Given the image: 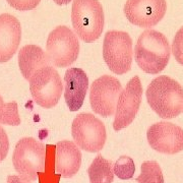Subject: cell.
I'll return each instance as SVG.
<instances>
[{"instance_id":"1","label":"cell","mask_w":183,"mask_h":183,"mask_svg":"<svg viewBox=\"0 0 183 183\" xmlns=\"http://www.w3.org/2000/svg\"><path fill=\"white\" fill-rule=\"evenodd\" d=\"M171 56V46L165 35L146 30L134 47V59L139 68L149 74H159L166 68Z\"/></svg>"},{"instance_id":"2","label":"cell","mask_w":183,"mask_h":183,"mask_svg":"<svg viewBox=\"0 0 183 183\" xmlns=\"http://www.w3.org/2000/svg\"><path fill=\"white\" fill-rule=\"evenodd\" d=\"M146 96L150 107L163 119H173L183 111V88L168 76L152 80Z\"/></svg>"},{"instance_id":"3","label":"cell","mask_w":183,"mask_h":183,"mask_svg":"<svg viewBox=\"0 0 183 183\" xmlns=\"http://www.w3.org/2000/svg\"><path fill=\"white\" fill-rule=\"evenodd\" d=\"M71 22L76 35L86 43H92L101 37L105 17L99 0H73Z\"/></svg>"},{"instance_id":"4","label":"cell","mask_w":183,"mask_h":183,"mask_svg":"<svg viewBox=\"0 0 183 183\" xmlns=\"http://www.w3.org/2000/svg\"><path fill=\"white\" fill-rule=\"evenodd\" d=\"M12 164L20 175L34 181L38 174L45 170L46 148L42 142L33 137H24L15 146Z\"/></svg>"},{"instance_id":"5","label":"cell","mask_w":183,"mask_h":183,"mask_svg":"<svg viewBox=\"0 0 183 183\" xmlns=\"http://www.w3.org/2000/svg\"><path fill=\"white\" fill-rule=\"evenodd\" d=\"M103 57L112 72L124 74L130 70L133 57L132 40L126 32L109 31L103 43Z\"/></svg>"},{"instance_id":"6","label":"cell","mask_w":183,"mask_h":183,"mask_svg":"<svg viewBox=\"0 0 183 183\" xmlns=\"http://www.w3.org/2000/svg\"><path fill=\"white\" fill-rule=\"evenodd\" d=\"M46 48L50 61L56 67L69 66L80 54L78 37L66 26H59L50 33Z\"/></svg>"},{"instance_id":"7","label":"cell","mask_w":183,"mask_h":183,"mask_svg":"<svg viewBox=\"0 0 183 183\" xmlns=\"http://www.w3.org/2000/svg\"><path fill=\"white\" fill-rule=\"evenodd\" d=\"M71 133L76 146L90 153L101 151L107 138L104 123L90 113H80L74 118Z\"/></svg>"},{"instance_id":"8","label":"cell","mask_w":183,"mask_h":183,"mask_svg":"<svg viewBox=\"0 0 183 183\" xmlns=\"http://www.w3.org/2000/svg\"><path fill=\"white\" fill-rule=\"evenodd\" d=\"M29 80L31 94L38 105L46 109L57 105L62 95L63 84L54 67L46 66L37 70Z\"/></svg>"},{"instance_id":"9","label":"cell","mask_w":183,"mask_h":183,"mask_svg":"<svg viewBox=\"0 0 183 183\" xmlns=\"http://www.w3.org/2000/svg\"><path fill=\"white\" fill-rule=\"evenodd\" d=\"M122 86L116 78L102 76L94 80L90 90V102L93 111L103 117L115 114Z\"/></svg>"},{"instance_id":"10","label":"cell","mask_w":183,"mask_h":183,"mask_svg":"<svg viewBox=\"0 0 183 183\" xmlns=\"http://www.w3.org/2000/svg\"><path fill=\"white\" fill-rule=\"evenodd\" d=\"M124 14L128 22L139 28L150 29L164 18L167 11L166 0H127Z\"/></svg>"},{"instance_id":"11","label":"cell","mask_w":183,"mask_h":183,"mask_svg":"<svg viewBox=\"0 0 183 183\" xmlns=\"http://www.w3.org/2000/svg\"><path fill=\"white\" fill-rule=\"evenodd\" d=\"M142 86L138 76H133L120 93L117 102L113 128L118 131L134 120L142 103Z\"/></svg>"},{"instance_id":"12","label":"cell","mask_w":183,"mask_h":183,"mask_svg":"<svg viewBox=\"0 0 183 183\" xmlns=\"http://www.w3.org/2000/svg\"><path fill=\"white\" fill-rule=\"evenodd\" d=\"M146 137L152 149L159 153L174 155L183 151V128L174 123H155L148 129Z\"/></svg>"},{"instance_id":"13","label":"cell","mask_w":183,"mask_h":183,"mask_svg":"<svg viewBox=\"0 0 183 183\" xmlns=\"http://www.w3.org/2000/svg\"><path fill=\"white\" fill-rule=\"evenodd\" d=\"M22 40V26L9 13L0 14V62L10 60Z\"/></svg>"},{"instance_id":"14","label":"cell","mask_w":183,"mask_h":183,"mask_svg":"<svg viewBox=\"0 0 183 183\" xmlns=\"http://www.w3.org/2000/svg\"><path fill=\"white\" fill-rule=\"evenodd\" d=\"M88 88V78L82 68H69L64 76V98L67 107L74 112L82 108Z\"/></svg>"},{"instance_id":"15","label":"cell","mask_w":183,"mask_h":183,"mask_svg":"<svg viewBox=\"0 0 183 183\" xmlns=\"http://www.w3.org/2000/svg\"><path fill=\"white\" fill-rule=\"evenodd\" d=\"M82 165V153L76 144L62 140L56 144L55 171L63 178H70L78 172Z\"/></svg>"},{"instance_id":"16","label":"cell","mask_w":183,"mask_h":183,"mask_svg":"<svg viewBox=\"0 0 183 183\" xmlns=\"http://www.w3.org/2000/svg\"><path fill=\"white\" fill-rule=\"evenodd\" d=\"M51 61L47 52L37 45H26L18 51V66L22 76L27 80L37 70L50 66Z\"/></svg>"},{"instance_id":"17","label":"cell","mask_w":183,"mask_h":183,"mask_svg":"<svg viewBox=\"0 0 183 183\" xmlns=\"http://www.w3.org/2000/svg\"><path fill=\"white\" fill-rule=\"evenodd\" d=\"M90 183H112L114 180V172L112 163L98 155L88 169Z\"/></svg>"},{"instance_id":"18","label":"cell","mask_w":183,"mask_h":183,"mask_svg":"<svg viewBox=\"0 0 183 183\" xmlns=\"http://www.w3.org/2000/svg\"><path fill=\"white\" fill-rule=\"evenodd\" d=\"M142 172L135 178L138 183H164V176L160 165L156 161H146L142 165Z\"/></svg>"},{"instance_id":"19","label":"cell","mask_w":183,"mask_h":183,"mask_svg":"<svg viewBox=\"0 0 183 183\" xmlns=\"http://www.w3.org/2000/svg\"><path fill=\"white\" fill-rule=\"evenodd\" d=\"M0 123L13 125V126H17L20 124L17 103L14 101L10 103H4L1 96H0Z\"/></svg>"},{"instance_id":"20","label":"cell","mask_w":183,"mask_h":183,"mask_svg":"<svg viewBox=\"0 0 183 183\" xmlns=\"http://www.w3.org/2000/svg\"><path fill=\"white\" fill-rule=\"evenodd\" d=\"M113 172L119 179L122 180L131 179L135 172V165L133 160L127 156L120 157L113 166Z\"/></svg>"},{"instance_id":"21","label":"cell","mask_w":183,"mask_h":183,"mask_svg":"<svg viewBox=\"0 0 183 183\" xmlns=\"http://www.w3.org/2000/svg\"><path fill=\"white\" fill-rule=\"evenodd\" d=\"M171 52L177 62L180 65H183V27L177 31L175 37L173 38Z\"/></svg>"},{"instance_id":"22","label":"cell","mask_w":183,"mask_h":183,"mask_svg":"<svg viewBox=\"0 0 183 183\" xmlns=\"http://www.w3.org/2000/svg\"><path fill=\"white\" fill-rule=\"evenodd\" d=\"M6 1L11 7L20 11L32 10L36 8L41 2V0H6Z\"/></svg>"},{"instance_id":"23","label":"cell","mask_w":183,"mask_h":183,"mask_svg":"<svg viewBox=\"0 0 183 183\" xmlns=\"http://www.w3.org/2000/svg\"><path fill=\"white\" fill-rule=\"evenodd\" d=\"M9 150V140L5 130L0 126V162L6 158Z\"/></svg>"},{"instance_id":"24","label":"cell","mask_w":183,"mask_h":183,"mask_svg":"<svg viewBox=\"0 0 183 183\" xmlns=\"http://www.w3.org/2000/svg\"><path fill=\"white\" fill-rule=\"evenodd\" d=\"M33 181L22 175H9L7 177V183H32Z\"/></svg>"},{"instance_id":"25","label":"cell","mask_w":183,"mask_h":183,"mask_svg":"<svg viewBox=\"0 0 183 183\" xmlns=\"http://www.w3.org/2000/svg\"><path fill=\"white\" fill-rule=\"evenodd\" d=\"M53 1L58 5H65L68 4L69 2H71L72 0H53Z\"/></svg>"}]
</instances>
